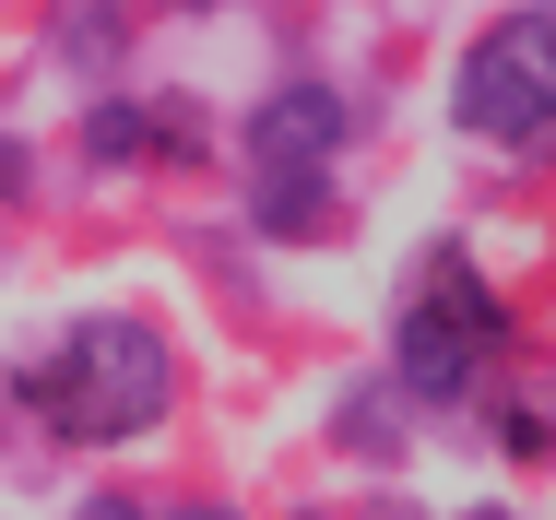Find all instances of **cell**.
<instances>
[{
  "mask_svg": "<svg viewBox=\"0 0 556 520\" xmlns=\"http://www.w3.org/2000/svg\"><path fill=\"white\" fill-rule=\"evenodd\" d=\"M24 391L72 426V437H142V426L166 415V343H154L142 319H84Z\"/></svg>",
  "mask_w": 556,
  "mask_h": 520,
  "instance_id": "obj_1",
  "label": "cell"
},
{
  "mask_svg": "<svg viewBox=\"0 0 556 520\" xmlns=\"http://www.w3.org/2000/svg\"><path fill=\"white\" fill-rule=\"evenodd\" d=\"M12 178H24V142H0V190H12Z\"/></svg>",
  "mask_w": 556,
  "mask_h": 520,
  "instance_id": "obj_7",
  "label": "cell"
},
{
  "mask_svg": "<svg viewBox=\"0 0 556 520\" xmlns=\"http://www.w3.org/2000/svg\"><path fill=\"white\" fill-rule=\"evenodd\" d=\"M308 213H320V178H308V166H296V178L273 166V190H261V225H308Z\"/></svg>",
  "mask_w": 556,
  "mask_h": 520,
  "instance_id": "obj_5",
  "label": "cell"
},
{
  "mask_svg": "<svg viewBox=\"0 0 556 520\" xmlns=\"http://www.w3.org/2000/svg\"><path fill=\"white\" fill-rule=\"evenodd\" d=\"M332 130H343V106L308 84V96H273L249 118V154H261V166H308V154H332Z\"/></svg>",
  "mask_w": 556,
  "mask_h": 520,
  "instance_id": "obj_4",
  "label": "cell"
},
{
  "mask_svg": "<svg viewBox=\"0 0 556 520\" xmlns=\"http://www.w3.org/2000/svg\"><path fill=\"white\" fill-rule=\"evenodd\" d=\"M450 118L485 130V142H533V130H556V0L485 24V48H473L462 84H450Z\"/></svg>",
  "mask_w": 556,
  "mask_h": 520,
  "instance_id": "obj_2",
  "label": "cell"
},
{
  "mask_svg": "<svg viewBox=\"0 0 556 520\" xmlns=\"http://www.w3.org/2000/svg\"><path fill=\"white\" fill-rule=\"evenodd\" d=\"M178 520H237V509H178Z\"/></svg>",
  "mask_w": 556,
  "mask_h": 520,
  "instance_id": "obj_8",
  "label": "cell"
},
{
  "mask_svg": "<svg viewBox=\"0 0 556 520\" xmlns=\"http://www.w3.org/2000/svg\"><path fill=\"white\" fill-rule=\"evenodd\" d=\"M485 343H497V319H485V296L450 272L439 296L403 319V391H415V403H450V391H473V355H485Z\"/></svg>",
  "mask_w": 556,
  "mask_h": 520,
  "instance_id": "obj_3",
  "label": "cell"
},
{
  "mask_svg": "<svg viewBox=\"0 0 556 520\" xmlns=\"http://www.w3.org/2000/svg\"><path fill=\"white\" fill-rule=\"evenodd\" d=\"M84 520H142V509H130V497H96V509H84Z\"/></svg>",
  "mask_w": 556,
  "mask_h": 520,
  "instance_id": "obj_6",
  "label": "cell"
}]
</instances>
